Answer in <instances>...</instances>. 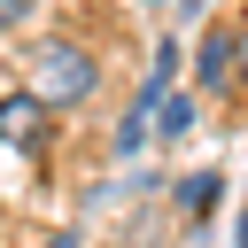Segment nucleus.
<instances>
[{
    "mask_svg": "<svg viewBox=\"0 0 248 248\" xmlns=\"http://www.w3.org/2000/svg\"><path fill=\"white\" fill-rule=\"evenodd\" d=\"M23 8H31V0H0V31H8V23L23 16Z\"/></svg>",
    "mask_w": 248,
    "mask_h": 248,
    "instance_id": "5",
    "label": "nucleus"
},
{
    "mask_svg": "<svg viewBox=\"0 0 248 248\" xmlns=\"http://www.w3.org/2000/svg\"><path fill=\"white\" fill-rule=\"evenodd\" d=\"M232 62H240L232 31H209V39H202V62H194V78H202V85H225V78H232Z\"/></svg>",
    "mask_w": 248,
    "mask_h": 248,
    "instance_id": "3",
    "label": "nucleus"
},
{
    "mask_svg": "<svg viewBox=\"0 0 248 248\" xmlns=\"http://www.w3.org/2000/svg\"><path fill=\"white\" fill-rule=\"evenodd\" d=\"M232 46H240V70H248V31H240V39H232Z\"/></svg>",
    "mask_w": 248,
    "mask_h": 248,
    "instance_id": "6",
    "label": "nucleus"
},
{
    "mask_svg": "<svg viewBox=\"0 0 248 248\" xmlns=\"http://www.w3.org/2000/svg\"><path fill=\"white\" fill-rule=\"evenodd\" d=\"M46 248H70V240H46Z\"/></svg>",
    "mask_w": 248,
    "mask_h": 248,
    "instance_id": "8",
    "label": "nucleus"
},
{
    "mask_svg": "<svg viewBox=\"0 0 248 248\" xmlns=\"http://www.w3.org/2000/svg\"><path fill=\"white\" fill-rule=\"evenodd\" d=\"M240 248H248V209H240Z\"/></svg>",
    "mask_w": 248,
    "mask_h": 248,
    "instance_id": "7",
    "label": "nucleus"
},
{
    "mask_svg": "<svg viewBox=\"0 0 248 248\" xmlns=\"http://www.w3.org/2000/svg\"><path fill=\"white\" fill-rule=\"evenodd\" d=\"M93 78H101V70H93V54H85V46L46 39V46L31 54V85H23V93H39L46 108H78V101L93 93Z\"/></svg>",
    "mask_w": 248,
    "mask_h": 248,
    "instance_id": "1",
    "label": "nucleus"
},
{
    "mask_svg": "<svg viewBox=\"0 0 248 248\" xmlns=\"http://www.w3.org/2000/svg\"><path fill=\"white\" fill-rule=\"evenodd\" d=\"M39 124H46V101L39 93H8L0 101V140H31Z\"/></svg>",
    "mask_w": 248,
    "mask_h": 248,
    "instance_id": "2",
    "label": "nucleus"
},
{
    "mask_svg": "<svg viewBox=\"0 0 248 248\" xmlns=\"http://www.w3.org/2000/svg\"><path fill=\"white\" fill-rule=\"evenodd\" d=\"M186 124H194V101H186V93H170V101H155V132H163V140H178Z\"/></svg>",
    "mask_w": 248,
    "mask_h": 248,
    "instance_id": "4",
    "label": "nucleus"
}]
</instances>
